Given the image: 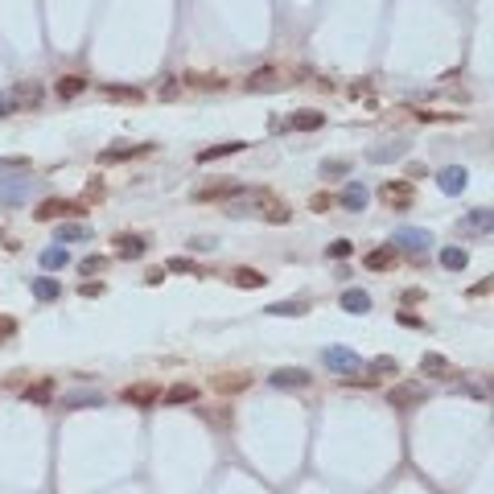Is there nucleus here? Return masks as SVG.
I'll list each match as a JSON object with an SVG mask.
<instances>
[{
    "label": "nucleus",
    "mask_w": 494,
    "mask_h": 494,
    "mask_svg": "<svg viewBox=\"0 0 494 494\" xmlns=\"http://www.w3.org/2000/svg\"><path fill=\"white\" fill-rule=\"evenodd\" d=\"M226 210H231V219H252V215H256V219H268V223H280V226L293 219V210H288V206H284L272 190H252V194H239Z\"/></svg>",
    "instance_id": "nucleus-1"
},
{
    "label": "nucleus",
    "mask_w": 494,
    "mask_h": 494,
    "mask_svg": "<svg viewBox=\"0 0 494 494\" xmlns=\"http://www.w3.org/2000/svg\"><path fill=\"white\" fill-rule=\"evenodd\" d=\"M66 215H87V202H75V198H45L42 206L33 210L38 223H58Z\"/></svg>",
    "instance_id": "nucleus-2"
},
{
    "label": "nucleus",
    "mask_w": 494,
    "mask_h": 494,
    "mask_svg": "<svg viewBox=\"0 0 494 494\" xmlns=\"http://www.w3.org/2000/svg\"><path fill=\"white\" fill-rule=\"evenodd\" d=\"M321 362H325L330 371H338V375H359L362 371V359L350 346H325V350H321Z\"/></svg>",
    "instance_id": "nucleus-3"
},
{
    "label": "nucleus",
    "mask_w": 494,
    "mask_h": 494,
    "mask_svg": "<svg viewBox=\"0 0 494 494\" xmlns=\"http://www.w3.org/2000/svg\"><path fill=\"white\" fill-rule=\"evenodd\" d=\"M392 243H396L400 252L420 256V252H429V247H433V231H424V226H400V231L392 235Z\"/></svg>",
    "instance_id": "nucleus-4"
},
{
    "label": "nucleus",
    "mask_w": 494,
    "mask_h": 494,
    "mask_svg": "<svg viewBox=\"0 0 494 494\" xmlns=\"http://www.w3.org/2000/svg\"><path fill=\"white\" fill-rule=\"evenodd\" d=\"M379 202L392 206V210H408L416 202V190H412V181H383L379 185Z\"/></svg>",
    "instance_id": "nucleus-5"
},
{
    "label": "nucleus",
    "mask_w": 494,
    "mask_h": 494,
    "mask_svg": "<svg viewBox=\"0 0 494 494\" xmlns=\"http://www.w3.org/2000/svg\"><path fill=\"white\" fill-rule=\"evenodd\" d=\"M29 194H33V181L29 178H0V210L21 206Z\"/></svg>",
    "instance_id": "nucleus-6"
},
{
    "label": "nucleus",
    "mask_w": 494,
    "mask_h": 494,
    "mask_svg": "<svg viewBox=\"0 0 494 494\" xmlns=\"http://www.w3.org/2000/svg\"><path fill=\"white\" fill-rule=\"evenodd\" d=\"M268 383H272V387H284V392H293V387H309V371H301V366H276Z\"/></svg>",
    "instance_id": "nucleus-7"
},
{
    "label": "nucleus",
    "mask_w": 494,
    "mask_h": 494,
    "mask_svg": "<svg viewBox=\"0 0 494 494\" xmlns=\"http://www.w3.org/2000/svg\"><path fill=\"white\" fill-rule=\"evenodd\" d=\"M465 181H470V173H465L461 165H449V169H441V173H437V185H441V194H449V198L465 190Z\"/></svg>",
    "instance_id": "nucleus-8"
},
{
    "label": "nucleus",
    "mask_w": 494,
    "mask_h": 494,
    "mask_svg": "<svg viewBox=\"0 0 494 494\" xmlns=\"http://www.w3.org/2000/svg\"><path fill=\"white\" fill-rule=\"evenodd\" d=\"M144 252H148V239L144 235H120L116 239V256L120 260H140Z\"/></svg>",
    "instance_id": "nucleus-9"
},
{
    "label": "nucleus",
    "mask_w": 494,
    "mask_h": 494,
    "mask_svg": "<svg viewBox=\"0 0 494 494\" xmlns=\"http://www.w3.org/2000/svg\"><path fill=\"white\" fill-rule=\"evenodd\" d=\"M338 202H342L346 210H355V215H359V210H366L371 194H366V185H362V181H350V185L342 190V198H338Z\"/></svg>",
    "instance_id": "nucleus-10"
},
{
    "label": "nucleus",
    "mask_w": 494,
    "mask_h": 494,
    "mask_svg": "<svg viewBox=\"0 0 494 494\" xmlns=\"http://www.w3.org/2000/svg\"><path fill=\"white\" fill-rule=\"evenodd\" d=\"M157 396H161V392H157L153 383H132V387H124V396H120V400H124V404H136V408H148Z\"/></svg>",
    "instance_id": "nucleus-11"
},
{
    "label": "nucleus",
    "mask_w": 494,
    "mask_h": 494,
    "mask_svg": "<svg viewBox=\"0 0 494 494\" xmlns=\"http://www.w3.org/2000/svg\"><path fill=\"white\" fill-rule=\"evenodd\" d=\"M140 153H153V144H120V148H103L99 161L111 165V161H128V157H140Z\"/></svg>",
    "instance_id": "nucleus-12"
},
{
    "label": "nucleus",
    "mask_w": 494,
    "mask_h": 494,
    "mask_svg": "<svg viewBox=\"0 0 494 494\" xmlns=\"http://www.w3.org/2000/svg\"><path fill=\"white\" fill-rule=\"evenodd\" d=\"M231 194H239L235 181H215V185H198V190H194L198 202H215V198H231Z\"/></svg>",
    "instance_id": "nucleus-13"
},
{
    "label": "nucleus",
    "mask_w": 494,
    "mask_h": 494,
    "mask_svg": "<svg viewBox=\"0 0 494 494\" xmlns=\"http://www.w3.org/2000/svg\"><path fill=\"white\" fill-rule=\"evenodd\" d=\"M58 239H62V243H91L95 231H91L87 223H62L58 226Z\"/></svg>",
    "instance_id": "nucleus-14"
},
{
    "label": "nucleus",
    "mask_w": 494,
    "mask_h": 494,
    "mask_svg": "<svg viewBox=\"0 0 494 494\" xmlns=\"http://www.w3.org/2000/svg\"><path fill=\"white\" fill-rule=\"evenodd\" d=\"M420 371H424V375H433V379H449V375H453V362L445 359V355H424V359H420Z\"/></svg>",
    "instance_id": "nucleus-15"
},
{
    "label": "nucleus",
    "mask_w": 494,
    "mask_h": 494,
    "mask_svg": "<svg viewBox=\"0 0 494 494\" xmlns=\"http://www.w3.org/2000/svg\"><path fill=\"white\" fill-rule=\"evenodd\" d=\"M338 301H342V309H346V314H371V297H366L362 288H346Z\"/></svg>",
    "instance_id": "nucleus-16"
},
{
    "label": "nucleus",
    "mask_w": 494,
    "mask_h": 494,
    "mask_svg": "<svg viewBox=\"0 0 494 494\" xmlns=\"http://www.w3.org/2000/svg\"><path fill=\"white\" fill-rule=\"evenodd\" d=\"M99 404H103V396H99V392H83V387H79V392H70V396L62 400V408H66V412H79V408H99Z\"/></svg>",
    "instance_id": "nucleus-17"
},
{
    "label": "nucleus",
    "mask_w": 494,
    "mask_h": 494,
    "mask_svg": "<svg viewBox=\"0 0 494 494\" xmlns=\"http://www.w3.org/2000/svg\"><path fill=\"white\" fill-rule=\"evenodd\" d=\"M420 400H424L420 387H392L387 392V404L392 408H412V404H420Z\"/></svg>",
    "instance_id": "nucleus-18"
},
{
    "label": "nucleus",
    "mask_w": 494,
    "mask_h": 494,
    "mask_svg": "<svg viewBox=\"0 0 494 494\" xmlns=\"http://www.w3.org/2000/svg\"><path fill=\"white\" fill-rule=\"evenodd\" d=\"M21 396H25L29 404H49V400H54V379H38V383H29Z\"/></svg>",
    "instance_id": "nucleus-19"
},
{
    "label": "nucleus",
    "mask_w": 494,
    "mask_h": 494,
    "mask_svg": "<svg viewBox=\"0 0 494 494\" xmlns=\"http://www.w3.org/2000/svg\"><path fill=\"white\" fill-rule=\"evenodd\" d=\"M321 124H325V116H321V111H309V107L297 111V116L288 120V128H297V132H314V128H321Z\"/></svg>",
    "instance_id": "nucleus-20"
},
{
    "label": "nucleus",
    "mask_w": 494,
    "mask_h": 494,
    "mask_svg": "<svg viewBox=\"0 0 494 494\" xmlns=\"http://www.w3.org/2000/svg\"><path fill=\"white\" fill-rule=\"evenodd\" d=\"M231 284H239V288H264L268 280H264V272H256V268H235L231 272Z\"/></svg>",
    "instance_id": "nucleus-21"
},
{
    "label": "nucleus",
    "mask_w": 494,
    "mask_h": 494,
    "mask_svg": "<svg viewBox=\"0 0 494 494\" xmlns=\"http://www.w3.org/2000/svg\"><path fill=\"white\" fill-rule=\"evenodd\" d=\"M54 91H58L62 99H75V95H83V91H87V79H83V75H62Z\"/></svg>",
    "instance_id": "nucleus-22"
},
{
    "label": "nucleus",
    "mask_w": 494,
    "mask_h": 494,
    "mask_svg": "<svg viewBox=\"0 0 494 494\" xmlns=\"http://www.w3.org/2000/svg\"><path fill=\"white\" fill-rule=\"evenodd\" d=\"M243 148H247L243 140H226V144H215V148H202V153H198V161L206 165V161H215V157H231V153H243Z\"/></svg>",
    "instance_id": "nucleus-23"
},
{
    "label": "nucleus",
    "mask_w": 494,
    "mask_h": 494,
    "mask_svg": "<svg viewBox=\"0 0 494 494\" xmlns=\"http://www.w3.org/2000/svg\"><path fill=\"white\" fill-rule=\"evenodd\" d=\"M470 264V256H465V247H441V268L449 272H461Z\"/></svg>",
    "instance_id": "nucleus-24"
},
{
    "label": "nucleus",
    "mask_w": 494,
    "mask_h": 494,
    "mask_svg": "<svg viewBox=\"0 0 494 494\" xmlns=\"http://www.w3.org/2000/svg\"><path fill=\"white\" fill-rule=\"evenodd\" d=\"M8 99H13V107H29V103H38V99H42V87H38V83H25V87L13 91Z\"/></svg>",
    "instance_id": "nucleus-25"
},
{
    "label": "nucleus",
    "mask_w": 494,
    "mask_h": 494,
    "mask_svg": "<svg viewBox=\"0 0 494 494\" xmlns=\"http://www.w3.org/2000/svg\"><path fill=\"white\" fill-rule=\"evenodd\" d=\"M103 95H107L111 103H140V99H144L140 87H103Z\"/></svg>",
    "instance_id": "nucleus-26"
},
{
    "label": "nucleus",
    "mask_w": 494,
    "mask_h": 494,
    "mask_svg": "<svg viewBox=\"0 0 494 494\" xmlns=\"http://www.w3.org/2000/svg\"><path fill=\"white\" fill-rule=\"evenodd\" d=\"M280 83V70H256V75H247V91H268Z\"/></svg>",
    "instance_id": "nucleus-27"
},
{
    "label": "nucleus",
    "mask_w": 494,
    "mask_h": 494,
    "mask_svg": "<svg viewBox=\"0 0 494 494\" xmlns=\"http://www.w3.org/2000/svg\"><path fill=\"white\" fill-rule=\"evenodd\" d=\"M247 383H252V375H235V371H226V375H219V379H215V387H219V392H243Z\"/></svg>",
    "instance_id": "nucleus-28"
},
{
    "label": "nucleus",
    "mask_w": 494,
    "mask_h": 494,
    "mask_svg": "<svg viewBox=\"0 0 494 494\" xmlns=\"http://www.w3.org/2000/svg\"><path fill=\"white\" fill-rule=\"evenodd\" d=\"M165 400H169V404H190V400H198V387H194V383H173V387L165 392Z\"/></svg>",
    "instance_id": "nucleus-29"
},
{
    "label": "nucleus",
    "mask_w": 494,
    "mask_h": 494,
    "mask_svg": "<svg viewBox=\"0 0 494 494\" xmlns=\"http://www.w3.org/2000/svg\"><path fill=\"white\" fill-rule=\"evenodd\" d=\"M66 264H70V256H66L62 247H45L42 252V268L45 272H58V268H66Z\"/></svg>",
    "instance_id": "nucleus-30"
},
{
    "label": "nucleus",
    "mask_w": 494,
    "mask_h": 494,
    "mask_svg": "<svg viewBox=\"0 0 494 494\" xmlns=\"http://www.w3.org/2000/svg\"><path fill=\"white\" fill-rule=\"evenodd\" d=\"M362 264H366L371 272H387L392 264H396V252H387V247H383V252H371V256H366Z\"/></svg>",
    "instance_id": "nucleus-31"
},
{
    "label": "nucleus",
    "mask_w": 494,
    "mask_h": 494,
    "mask_svg": "<svg viewBox=\"0 0 494 494\" xmlns=\"http://www.w3.org/2000/svg\"><path fill=\"white\" fill-rule=\"evenodd\" d=\"M58 293H62L58 280H33V297L38 301H58Z\"/></svg>",
    "instance_id": "nucleus-32"
},
{
    "label": "nucleus",
    "mask_w": 494,
    "mask_h": 494,
    "mask_svg": "<svg viewBox=\"0 0 494 494\" xmlns=\"http://www.w3.org/2000/svg\"><path fill=\"white\" fill-rule=\"evenodd\" d=\"M350 252H355V243H350V239H334V243L325 247V256H330V260H350Z\"/></svg>",
    "instance_id": "nucleus-33"
},
{
    "label": "nucleus",
    "mask_w": 494,
    "mask_h": 494,
    "mask_svg": "<svg viewBox=\"0 0 494 494\" xmlns=\"http://www.w3.org/2000/svg\"><path fill=\"white\" fill-rule=\"evenodd\" d=\"M491 210H470V219H465V226H470V231H482V235H486V231H491Z\"/></svg>",
    "instance_id": "nucleus-34"
},
{
    "label": "nucleus",
    "mask_w": 494,
    "mask_h": 494,
    "mask_svg": "<svg viewBox=\"0 0 494 494\" xmlns=\"http://www.w3.org/2000/svg\"><path fill=\"white\" fill-rule=\"evenodd\" d=\"M264 314H272V317H297V314H301V305H297V301H276V305H268Z\"/></svg>",
    "instance_id": "nucleus-35"
},
{
    "label": "nucleus",
    "mask_w": 494,
    "mask_h": 494,
    "mask_svg": "<svg viewBox=\"0 0 494 494\" xmlns=\"http://www.w3.org/2000/svg\"><path fill=\"white\" fill-rule=\"evenodd\" d=\"M371 371H375V375H396V371H400V362L392 359V355H379V359L371 362Z\"/></svg>",
    "instance_id": "nucleus-36"
},
{
    "label": "nucleus",
    "mask_w": 494,
    "mask_h": 494,
    "mask_svg": "<svg viewBox=\"0 0 494 494\" xmlns=\"http://www.w3.org/2000/svg\"><path fill=\"white\" fill-rule=\"evenodd\" d=\"M8 338H17V317H13V314H0V346H4Z\"/></svg>",
    "instance_id": "nucleus-37"
},
{
    "label": "nucleus",
    "mask_w": 494,
    "mask_h": 494,
    "mask_svg": "<svg viewBox=\"0 0 494 494\" xmlns=\"http://www.w3.org/2000/svg\"><path fill=\"white\" fill-rule=\"evenodd\" d=\"M185 83H194V87H206V91H210V87H215V91L223 87V79H219V75H190Z\"/></svg>",
    "instance_id": "nucleus-38"
},
{
    "label": "nucleus",
    "mask_w": 494,
    "mask_h": 494,
    "mask_svg": "<svg viewBox=\"0 0 494 494\" xmlns=\"http://www.w3.org/2000/svg\"><path fill=\"white\" fill-rule=\"evenodd\" d=\"M103 268H107V260H103V256H87V260L79 264V272H83V276H95V272H103Z\"/></svg>",
    "instance_id": "nucleus-39"
},
{
    "label": "nucleus",
    "mask_w": 494,
    "mask_h": 494,
    "mask_svg": "<svg viewBox=\"0 0 494 494\" xmlns=\"http://www.w3.org/2000/svg\"><path fill=\"white\" fill-rule=\"evenodd\" d=\"M321 173H325V178H346V173H350V165H346V161H325V165H321Z\"/></svg>",
    "instance_id": "nucleus-40"
},
{
    "label": "nucleus",
    "mask_w": 494,
    "mask_h": 494,
    "mask_svg": "<svg viewBox=\"0 0 494 494\" xmlns=\"http://www.w3.org/2000/svg\"><path fill=\"white\" fill-rule=\"evenodd\" d=\"M165 272H202V268H198L194 260H181V256H173V260L165 264Z\"/></svg>",
    "instance_id": "nucleus-41"
},
{
    "label": "nucleus",
    "mask_w": 494,
    "mask_h": 494,
    "mask_svg": "<svg viewBox=\"0 0 494 494\" xmlns=\"http://www.w3.org/2000/svg\"><path fill=\"white\" fill-rule=\"evenodd\" d=\"M79 293H83V297H103V284L91 280V284H79Z\"/></svg>",
    "instance_id": "nucleus-42"
},
{
    "label": "nucleus",
    "mask_w": 494,
    "mask_h": 494,
    "mask_svg": "<svg viewBox=\"0 0 494 494\" xmlns=\"http://www.w3.org/2000/svg\"><path fill=\"white\" fill-rule=\"evenodd\" d=\"M330 202H334V198H330V194H314V198H309V206H314V210H325V206H330Z\"/></svg>",
    "instance_id": "nucleus-43"
},
{
    "label": "nucleus",
    "mask_w": 494,
    "mask_h": 494,
    "mask_svg": "<svg viewBox=\"0 0 494 494\" xmlns=\"http://www.w3.org/2000/svg\"><path fill=\"white\" fill-rule=\"evenodd\" d=\"M144 280H148V284H161V280H165V268H148V276H144Z\"/></svg>",
    "instance_id": "nucleus-44"
},
{
    "label": "nucleus",
    "mask_w": 494,
    "mask_h": 494,
    "mask_svg": "<svg viewBox=\"0 0 494 494\" xmlns=\"http://www.w3.org/2000/svg\"><path fill=\"white\" fill-rule=\"evenodd\" d=\"M0 116H13V99L8 95H0Z\"/></svg>",
    "instance_id": "nucleus-45"
}]
</instances>
